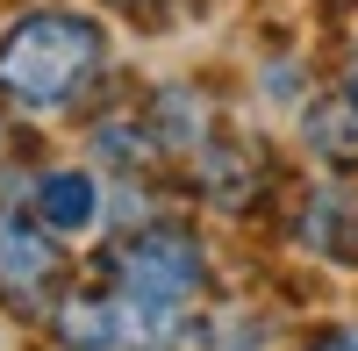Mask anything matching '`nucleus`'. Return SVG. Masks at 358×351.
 Listing matches in <instances>:
<instances>
[{"mask_svg":"<svg viewBox=\"0 0 358 351\" xmlns=\"http://www.w3.org/2000/svg\"><path fill=\"white\" fill-rule=\"evenodd\" d=\"M108 79V29L79 8H29L0 29V108L22 122H72Z\"/></svg>","mask_w":358,"mask_h":351,"instance_id":"obj_1","label":"nucleus"},{"mask_svg":"<svg viewBox=\"0 0 358 351\" xmlns=\"http://www.w3.org/2000/svg\"><path fill=\"white\" fill-rule=\"evenodd\" d=\"M29 208H36L65 244L94 237V229L108 222V187L94 165H43L36 180H29Z\"/></svg>","mask_w":358,"mask_h":351,"instance_id":"obj_5","label":"nucleus"},{"mask_svg":"<svg viewBox=\"0 0 358 351\" xmlns=\"http://www.w3.org/2000/svg\"><path fill=\"white\" fill-rule=\"evenodd\" d=\"M330 8H358V0H330Z\"/></svg>","mask_w":358,"mask_h":351,"instance_id":"obj_9","label":"nucleus"},{"mask_svg":"<svg viewBox=\"0 0 358 351\" xmlns=\"http://www.w3.org/2000/svg\"><path fill=\"white\" fill-rule=\"evenodd\" d=\"M337 94H344V101L358 108V57H351V65H344V79H337Z\"/></svg>","mask_w":358,"mask_h":351,"instance_id":"obj_8","label":"nucleus"},{"mask_svg":"<svg viewBox=\"0 0 358 351\" xmlns=\"http://www.w3.org/2000/svg\"><path fill=\"white\" fill-rule=\"evenodd\" d=\"M301 351H358V323H322L301 337Z\"/></svg>","mask_w":358,"mask_h":351,"instance_id":"obj_7","label":"nucleus"},{"mask_svg":"<svg viewBox=\"0 0 358 351\" xmlns=\"http://www.w3.org/2000/svg\"><path fill=\"white\" fill-rule=\"evenodd\" d=\"M294 244L322 266H358V187L351 180H315L294 208Z\"/></svg>","mask_w":358,"mask_h":351,"instance_id":"obj_6","label":"nucleus"},{"mask_svg":"<svg viewBox=\"0 0 358 351\" xmlns=\"http://www.w3.org/2000/svg\"><path fill=\"white\" fill-rule=\"evenodd\" d=\"M101 287L129 294L136 308L165 315L179 330H194V308L215 287V266H208L201 229H187V222H129L101 251Z\"/></svg>","mask_w":358,"mask_h":351,"instance_id":"obj_2","label":"nucleus"},{"mask_svg":"<svg viewBox=\"0 0 358 351\" xmlns=\"http://www.w3.org/2000/svg\"><path fill=\"white\" fill-rule=\"evenodd\" d=\"M50 337H57V351H187L194 344V330L136 308L129 294H115L101 280L65 287V301L50 308Z\"/></svg>","mask_w":358,"mask_h":351,"instance_id":"obj_3","label":"nucleus"},{"mask_svg":"<svg viewBox=\"0 0 358 351\" xmlns=\"http://www.w3.org/2000/svg\"><path fill=\"white\" fill-rule=\"evenodd\" d=\"M57 280H65V237H57L22 194H8L0 201V308L43 315L50 323V308L65 301Z\"/></svg>","mask_w":358,"mask_h":351,"instance_id":"obj_4","label":"nucleus"}]
</instances>
